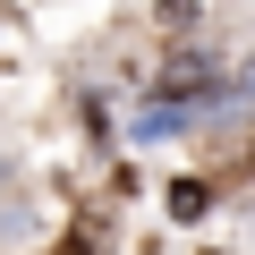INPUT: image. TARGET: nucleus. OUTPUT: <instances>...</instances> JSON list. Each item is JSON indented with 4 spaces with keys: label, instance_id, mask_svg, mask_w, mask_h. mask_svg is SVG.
<instances>
[{
    "label": "nucleus",
    "instance_id": "1",
    "mask_svg": "<svg viewBox=\"0 0 255 255\" xmlns=\"http://www.w3.org/2000/svg\"><path fill=\"white\" fill-rule=\"evenodd\" d=\"M162 17H170V26H179V17H187V0H162Z\"/></svg>",
    "mask_w": 255,
    "mask_h": 255
},
{
    "label": "nucleus",
    "instance_id": "2",
    "mask_svg": "<svg viewBox=\"0 0 255 255\" xmlns=\"http://www.w3.org/2000/svg\"><path fill=\"white\" fill-rule=\"evenodd\" d=\"M238 94H247V102H255V60H247V85H238Z\"/></svg>",
    "mask_w": 255,
    "mask_h": 255
}]
</instances>
